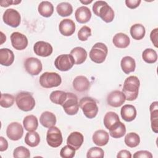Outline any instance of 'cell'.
<instances>
[{
	"label": "cell",
	"instance_id": "277c9868",
	"mask_svg": "<svg viewBox=\"0 0 158 158\" xmlns=\"http://www.w3.org/2000/svg\"><path fill=\"white\" fill-rule=\"evenodd\" d=\"M79 105L84 115L88 118H94L98 112V107L96 101L91 97H83L80 102Z\"/></svg>",
	"mask_w": 158,
	"mask_h": 158
},
{
	"label": "cell",
	"instance_id": "681fc988",
	"mask_svg": "<svg viewBox=\"0 0 158 158\" xmlns=\"http://www.w3.org/2000/svg\"><path fill=\"white\" fill-rule=\"evenodd\" d=\"M80 1V2H81L82 4H89V3H91V2H93V1L92 0H90V1H89V0H84V1Z\"/></svg>",
	"mask_w": 158,
	"mask_h": 158
},
{
	"label": "cell",
	"instance_id": "5b68a950",
	"mask_svg": "<svg viewBox=\"0 0 158 158\" xmlns=\"http://www.w3.org/2000/svg\"><path fill=\"white\" fill-rule=\"evenodd\" d=\"M107 53L108 49L105 44L102 43H96L91 49L89 56L93 62L101 64L105 60Z\"/></svg>",
	"mask_w": 158,
	"mask_h": 158
},
{
	"label": "cell",
	"instance_id": "ba28073f",
	"mask_svg": "<svg viewBox=\"0 0 158 158\" xmlns=\"http://www.w3.org/2000/svg\"><path fill=\"white\" fill-rule=\"evenodd\" d=\"M75 64V60L71 54H61L56 57L54 65L60 71H68L72 68Z\"/></svg>",
	"mask_w": 158,
	"mask_h": 158
},
{
	"label": "cell",
	"instance_id": "7c38bea8",
	"mask_svg": "<svg viewBox=\"0 0 158 158\" xmlns=\"http://www.w3.org/2000/svg\"><path fill=\"white\" fill-rule=\"evenodd\" d=\"M7 137L12 141L20 139L23 134V128L19 122H12L8 125L6 129Z\"/></svg>",
	"mask_w": 158,
	"mask_h": 158
},
{
	"label": "cell",
	"instance_id": "ffe728a7",
	"mask_svg": "<svg viewBox=\"0 0 158 158\" xmlns=\"http://www.w3.org/2000/svg\"><path fill=\"white\" fill-rule=\"evenodd\" d=\"M93 143L99 146H103L107 144L109 140V133L104 130L96 131L92 136Z\"/></svg>",
	"mask_w": 158,
	"mask_h": 158
},
{
	"label": "cell",
	"instance_id": "7dc6e473",
	"mask_svg": "<svg viewBox=\"0 0 158 158\" xmlns=\"http://www.w3.org/2000/svg\"><path fill=\"white\" fill-rule=\"evenodd\" d=\"M8 148L7 141L2 136H0V151H6Z\"/></svg>",
	"mask_w": 158,
	"mask_h": 158
},
{
	"label": "cell",
	"instance_id": "f35d334b",
	"mask_svg": "<svg viewBox=\"0 0 158 158\" xmlns=\"http://www.w3.org/2000/svg\"><path fill=\"white\" fill-rule=\"evenodd\" d=\"M13 156L15 158H28L30 157V152L27 148L19 146L14 150Z\"/></svg>",
	"mask_w": 158,
	"mask_h": 158
},
{
	"label": "cell",
	"instance_id": "836d02e7",
	"mask_svg": "<svg viewBox=\"0 0 158 158\" xmlns=\"http://www.w3.org/2000/svg\"><path fill=\"white\" fill-rule=\"evenodd\" d=\"M56 10L60 16L67 17L72 14L73 7L70 3L67 2H62L57 6Z\"/></svg>",
	"mask_w": 158,
	"mask_h": 158
},
{
	"label": "cell",
	"instance_id": "9c48e42d",
	"mask_svg": "<svg viewBox=\"0 0 158 158\" xmlns=\"http://www.w3.org/2000/svg\"><path fill=\"white\" fill-rule=\"evenodd\" d=\"M62 136L60 130L56 127L49 128L46 134V141L52 148H57L62 143Z\"/></svg>",
	"mask_w": 158,
	"mask_h": 158
},
{
	"label": "cell",
	"instance_id": "c3c4849f",
	"mask_svg": "<svg viewBox=\"0 0 158 158\" xmlns=\"http://www.w3.org/2000/svg\"><path fill=\"white\" fill-rule=\"evenodd\" d=\"M21 2V1H12V0H5L0 2V5L2 7H7L10 4H17Z\"/></svg>",
	"mask_w": 158,
	"mask_h": 158
},
{
	"label": "cell",
	"instance_id": "1f68e13d",
	"mask_svg": "<svg viewBox=\"0 0 158 158\" xmlns=\"http://www.w3.org/2000/svg\"><path fill=\"white\" fill-rule=\"evenodd\" d=\"M67 94L66 92L63 91L56 90L52 91L49 96L50 100L54 104L62 105L67 99Z\"/></svg>",
	"mask_w": 158,
	"mask_h": 158
},
{
	"label": "cell",
	"instance_id": "d6a6232c",
	"mask_svg": "<svg viewBox=\"0 0 158 158\" xmlns=\"http://www.w3.org/2000/svg\"><path fill=\"white\" fill-rule=\"evenodd\" d=\"M40 142V137L39 134L35 131H28L25 137V143L30 147L37 146Z\"/></svg>",
	"mask_w": 158,
	"mask_h": 158
},
{
	"label": "cell",
	"instance_id": "7a4b0ae2",
	"mask_svg": "<svg viewBox=\"0 0 158 158\" xmlns=\"http://www.w3.org/2000/svg\"><path fill=\"white\" fill-rule=\"evenodd\" d=\"M94 14L100 17L106 23L111 22L114 18V12L112 7L104 1H97L93 5Z\"/></svg>",
	"mask_w": 158,
	"mask_h": 158
},
{
	"label": "cell",
	"instance_id": "603a6c76",
	"mask_svg": "<svg viewBox=\"0 0 158 158\" xmlns=\"http://www.w3.org/2000/svg\"><path fill=\"white\" fill-rule=\"evenodd\" d=\"M14 60V52L8 48H1L0 49V64L2 65L9 66Z\"/></svg>",
	"mask_w": 158,
	"mask_h": 158
},
{
	"label": "cell",
	"instance_id": "8992f818",
	"mask_svg": "<svg viewBox=\"0 0 158 158\" xmlns=\"http://www.w3.org/2000/svg\"><path fill=\"white\" fill-rule=\"evenodd\" d=\"M41 86L45 88L59 86L62 82V78L56 72H44L40 77Z\"/></svg>",
	"mask_w": 158,
	"mask_h": 158
},
{
	"label": "cell",
	"instance_id": "2e32d148",
	"mask_svg": "<svg viewBox=\"0 0 158 158\" xmlns=\"http://www.w3.org/2000/svg\"><path fill=\"white\" fill-rule=\"evenodd\" d=\"M59 30L62 35L69 36L74 33L75 31V24L72 20L65 19L59 23Z\"/></svg>",
	"mask_w": 158,
	"mask_h": 158
},
{
	"label": "cell",
	"instance_id": "4316f807",
	"mask_svg": "<svg viewBox=\"0 0 158 158\" xmlns=\"http://www.w3.org/2000/svg\"><path fill=\"white\" fill-rule=\"evenodd\" d=\"M120 65L123 72L126 74H129L135 71L136 62L133 57L130 56H125L121 60Z\"/></svg>",
	"mask_w": 158,
	"mask_h": 158
},
{
	"label": "cell",
	"instance_id": "e575fe53",
	"mask_svg": "<svg viewBox=\"0 0 158 158\" xmlns=\"http://www.w3.org/2000/svg\"><path fill=\"white\" fill-rule=\"evenodd\" d=\"M120 121L118 115L114 112H108L104 117V124L107 129H109L114 123Z\"/></svg>",
	"mask_w": 158,
	"mask_h": 158
},
{
	"label": "cell",
	"instance_id": "cb8c5ba5",
	"mask_svg": "<svg viewBox=\"0 0 158 158\" xmlns=\"http://www.w3.org/2000/svg\"><path fill=\"white\" fill-rule=\"evenodd\" d=\"M56 115L49 111L43 112L40 117V123L46 128H51L54 126L56 123Z\"/></svg>",
	"mask_w": 158,
	"mask_h": 158
},
{
	"label": "cell",
	"instance_id": "74e56055",
	"mask_svg": "<svg viewBox=\"0 0 158 158\" xmlns=\"http://www.w3.org/2000/svg\"><path fill=\"white\" fill-rule=\"evenodd\" d=\"M14 103V97L8 93H2L1 95V106L5 108L11 107Z\"/></svg>",
	"mask_w": 158,
	"mask_h": 158
},
{
	"label": "cell",
	"instance_id": "30bf717a",
	"mask_svg": "<svg viewBox=\"0 0 158 158\" xmlns=\"http://www.w3.org/2000/svg\"><path fill=\"white\" fill-rule=\"evenodd\" d=\"M2 19L4 22L12 27H17L21 20V17L19 12L14 9H7L4 12Z\"/></svg>",
	"mask_w": 158,
	"mask_h": 158
},
{
	"label": "cell",
	"instance_id": "ee69618b",
	"mask_svg": "<svg viewBox=\"0 0 158 158\" xmlns=\"http://www.w3.org/2000/svg\"><path fill=\"white\" fill-rule=\"evenodd\" d=\"M157 35H158V28H156L151 31L150 34V39L156 48H157Z\"/></svg>",
	"mask_w": 158,
	"mask_h": 158
},
{
	"label": "cell",
	"instance_id": "44dd1931",
	"mask_svg": "<svg viewBox=\"0 0 158 158\" xmlns=\"http://www.w3.org/2000/svg\"><path fill=\"white\" fill-rule=\"evenodd\" d=\"M120 114L125 121L131 122L136 117V109L133 105L125 104L121 108Z\"/></svg>",
	"mask_w": 158,
	"mask_h": 158
},
{
	"label": "cell",
	"instance_id": "7bdbcfd3",
	"mask_svg": "<svg viewBox=\"0 0 158 158\" xmlns=\"http://www.w3.org/2000/svg\"><path fill=\"white\" fill-rule=\"evenodd\" d=\"M133 157L134 158H139V157L152 158V155L150 152L148 151H138L134 154Z\"/></svg>",
	"mask_w": 158,
	"mask_h": 158
},
{
	"label": "cell",
	"instance_id": "7402d4cb",
	"mask_svg": "<svg viewBox=\"0 0 158 158\" xmlns=\"http://www.w3.org/2000/svg\"><path fill=\"white\" fill-rule=\"evenodd\" d=\"M151 113V123L152 130L157 133L158 132V102H153L149 107Z\"/></svg>",
	"mask_w": 158,
	"mask_h": 158
},
{
	"label": "cell",
	"instance_id": "484cf974",
	"mask_svg": "<svg viewBox=\"0 0 158 158\" xmlns=\"http://www.w3.org/2000/svg\"><path fill=\"white\" fill-rule=\"evenodd\" d=\"M109 134L114 138H120L123 136L126 133L125 125L118 121L114 123L109 129Z\"/></svg>",
	"mask_w": 158,
	"mask_h": 158
},
{
	"label": "cell",
	"instance_id": "8d00e7d4",
	"mask_svg": "<svg viewBox=\"0 0 158 158\" xmlns=\"http://www.w3.org/2000/svg\"><path fill=\"white\" fill-rule=\"evenodd\" d=\"M142 58L146 63L153 64L157 61V54L155 50L151 48H148L143 52Z\"/></svg>",
	"mask_w": 158,
	"mask_h": 158
},
{
	"label": "cell",
	"instance_id": "8fae6325",
	"mask_svg": "<svg viewBox=\"0 0 158 158\" xmlns=\"http://www.w3.org/2000/svg\"><path fill=\"white\" fill-rule=\"evenodd\" d=\"M24 67L26 71L31 75H38L42 70V63L36 57H28L24 62Z\"/></svg>",
	"mask_w": 158,
	"mask_h": 158
},
{
	"label": "cell",
	"instance_id": "ac0fdd59",
	"mask_svg": "<svg viewBox=\"0 0 158 158\" xmlns=\"http://www.w3.org/2000/svg\"><path fill=\"white\" fill-rule=\"evenodd\" d=\"M72 85L77 91L84 92L89 88L90 82L86 77L80 75L74 78Z\"/></svg>",
	"mask_w": 158,
	"mask_h": 158
},
{
	"label": "cell",
	"instance_id": "f6af8a7d",
	"mask_svg": "<svg viewBox=\"0 0 158 158\" xmlns=\"http://www.w3.org/2000/svg\"><path fill=\"white\" fill-rule=\"evenodd\" d=\"M141 2V0H126L125 4L130 9H135L139 6Z\"/></svg>",
	"mask_w": 158,
	"mask_h": 158
},
{
	"label": "cell",
	"instance_id": "d6986e66",
	"mask_svg": "<svg viewBox=\"0 0 158 158\" xmlns=\"http://www.w3.org/2000/svg\"><path fill=\"white\" fill-rule=\"evenodd\" d=\"M84 141L83 135L78 131L71 133L67 139V143L75 150H78L82 145Z\"/></svg>",
	"mask_w": 158,
	"mask_h": 158
},
{
	"label": "cell",
	"instance_id": "ab89813d",
	"mask_svg": "<svg viewBox=\"0 0 158 158\" xmlns=\"http://www.w3.org/2000/svg\"><path fill=\"white\" fill-rule=\"evenodd\" d=\"M104 156V152L102 149L99 147H92L87 152L88 158H102Z\"/></svg>",
	"mask_w": 158,
	"mask_h": 158
},
{
	"label": "cell",
	"instance_id": "4fadbf2b",
	"mask_svg": "<svg viewBox=\"0 0 158 158\" xmlns=\"http://www.w3.org/2000/svg\"><path fill=\"white\" fill-rule=\"evenodd\" d=\"M10 41L12 46L17 50H23L28 46L27 36L20 32H13L10 35Z\"/></svg>",
	"mask_w": 158,
	"mask_h": 158
},
{
	"label": "cell",
	"instance_id": "60d3db41",
	"mask_svg": "<svg viewBox=\"0 0 158 158\" xmlns=\"http://www.w3.org/2000/svg\"><path fill=\"white\" fill-rule=\"evenodd\" d=\"M75 154V149L68 144L64 146L60 151V156L63 158H72Z\"/></svg>",
	"mask_w": 158,
	"mask_h": 158
},
{
	"label": "cell",
	"instance_id": "83f0119b",
	"mask_svg": "<svg viewBox=\"0 0 158 158\" xmlns=\"http://www.w3.org/2000/svg\"><path fill=\"white\" fill-rule=\"evenodd\" d=\"M112 42L114 46L117 48H125L130 44V40L126 34L123 33H118L113 37Z\"/></svg>",
	"mask_w": 158,
	"mask_h": 158
},
{
	"label": "cell",
	"instance_id": "bcb514c9",
	"mask_svg": "<svg viewBox=\"0 0 158 158\" xmlns=\"http://www.w3.org/2000/svg\"><path fill=\"white\" fill-rule=\"evenodd\" d=\"M117 158H131V154L130 153V151L123 149V150H121L120 151L117 155Z\"/></svg>",
	"mask_w": 158,
	"mask_h": 158
},
{
	"label": "cell",
	"instance_id": "e0dca14e",
	"mask_svg": "<svg viewBox=\"0 0 158 158\" xmlns=\"http://www.w3.org/2000/svg\"><path fill=\"white\" fill-rule=\"evenodd\" d=\"M75 17L77 21L80 23L88 22L91 17L90 9L86 6H81L77 9L75 12Z\"/></svg>",
	"mask_w": 158,
	"mask_h": 158
},
{
	"label": "cell",
	"instance_id": "6da1fadb",
	"mask_svg": "<svg viewBox=\"0 0 158 158\" xmlns=\"http://www.w3.org/2000/svg\"><path fill=\"white\" fill-rule=\"evenodd\" d=\"M139 85V80L136 76H130L125 79L122 93L124 94L126 100L132 101L137 98Z\"/></svg>",
	"mask_w": 158,
	"mask_h": 158
},
{
	"label": "cell",
	"instance_id": "b9f144b4",
	"mask_svg": "<svg viewBox=\"0 0 158 158\" xmlns=\"http://www.w3.org/2000/svg\"><path fill=\"white\" fill-rule=\"evenodd\" d=\"M91 35V30L88 26L82 27L78 32V38L80 41H86Z\"/></svg>",
	"mask_w": 158,
	"mask_h": 158
},
{
	"label": "cell",
	"instance_id": "f1b7e54d",
	"mask_svg": "<svg viewBox=\"0 0 158 158\" xmlns=\"http://www.w3.org/2000/svg\"><path fill=\"white\" fill-rule=\"evenodd\" d=\"M39 14L44 17H49L54 12V7L49 1H42L38 7Z\"/></svg>",
	"mask_w": 158,
	"mask_h": 158
},
{
	"label": "cell",
	"instance_id": "5bb4252c",
	"mask_svg": "<svg viewBox=\"0 0 158 158\" xmlns=\"http://www.w3.org/2000/svg\"><path fill=\"white\" fill-rule=\"evenodd\" d=\"M126 98L122 91L115 90L110 92L107 97V104L114 107L121 106L125 101Z\"/></svg>",
	"mask_w": 158,
	"mask_h": 158
},
{
	"label": "cell",
	"instance_id": "f546056e",
	"mask_svg": "<svg viewBox=\"0 0 158 158\" xmlns=\"http://www.w3.org/2000/svg\"><path fill=\"white\" fill-rule=\"evenodd\" d=\"M23 125L25 130L27 131H35L38 126V119L33 115H27L23 120Z\"/></svg>",
	"mask_w": 158,
	"mask_h": 158
},
{
	"label": "cell",
	"instance_id": "9a60e30c",
	"mask_svg": "<svg viewBox=\"0 0 158 158\" xmlns=\"http://www.w3.org/2000/svg\"><path fill=\"white\" fill-rule=\"evenodd\" d=\"M33 51L35 53L41 57L49 56L53 51V49L51 44L49 43L40 41H37L33 46Z\"/></svg>",
	"mask_w": 158,
	"mask_h": 158
},
{
	"label": "cell",
	"instance_id": "3957f363",
	"mask_svg": "<svg viewBox=\"0 0 158 158\" xmlns=\"http://www.w3.org/2000/svg\"><path fill=\"white\" fill-rule=\"evenodd\" d=\"M15 102L17 107L25 112L31 110L35 106V100L32 94L27 91L19 93L15 97Z\"/></svg>",
	"mask_w": 158,
	"mask_h": 158
},
{
	"label": "cell",
	"instance_id": "d4e9b609",
	"mask_svg": "<svg viewBox=\"0 0 158 158\" xmlns=\"http://www.w3.org/2000/svg\"><path fill=\"white\" fill-rule=\"evenodd\" d=\"M74 59L75 64L77 65L83 63L87 57L86 51L81 47H75L72 49L70 54Z\"/></svg>",
	"mask_w": 158,
	"mask_h": 158
},
{
	"label": "cell",
	"instance_id": "d590c367",
	"mask_svg": "<svg viewBox=\"0 0 158 158\" xmlns=\"http://www.w3.org/2000/svg\"><path fill=\"white\" fill-rule=\"evenodd\" d=\"M125 143L130 148H135L140 143L139 136L134 132L128 133L125 137Z\"/></svg>",
	"mask_w": 158,
	"mask_h": 158
},
{
	"label": "cell",
	"instance_id": "52a82bcc",
	"mask_svg": "<svg viewBox=\"0 0 158 158\" xmlns=\"http://www.w3.org/2000/svg\"><path fill=\"white\" fill-rule=\"evenodd\" d=\"M67 97L62 105L65 112L70 115H75L79 109V102L77 96L72 93H67Z\"/></svg>",
	"mask_w": 158,
	"mask_h": 158
},
{
	"label": "cell",
	"instance_id": "4dcf8cb0",
	"mask_svg": "<svg viewBox=\"0 0 158 158\" xmlns=\"http://www.w3.org/2000/svg\"><path fill=\"white\" fill-rule=\"evenodd\" d=\"M130 32L131 37L134 40H140L144 38L146 33V30L143 25L136 23L131 27Z\"/></svg>",
	"mask_w": 158,
	"mask_h": 158
}]
</instances>
